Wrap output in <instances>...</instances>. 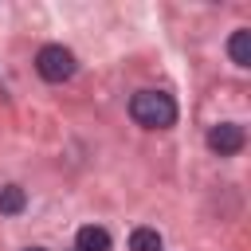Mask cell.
Wrapping results in <instances>:
<instances>
[{
  "label": "cell",
  "mask_w": 251,
  "mask_h": 251,
  "mask_svg": "<svg viewBox=\"0 0 251 251\" xmlns=\"http://www.w3.org/2000/svg\"><path fill=\"white\" fill-rule=\"evenodd\" d=\"M129 118L145 129H169L176 122V102L165 90H137L129 98Z\"/></svg>",
  "instance_id": "1"
},
{
  "label": "cell",
  "mask_w": 251,
  "mask_h": 251,
  "mask_svg": "<svg viewBox=\"0 0 251 251\" xmlns=\"http://www.w3.org/2000/svg\"><path fill=\"white\" fill-rule=\"evenodd\" d=\"M75 55L63 47V43H47V47H39L35 51V71H39V78H47V82H67L71 75H75Z\"/></svg>",
  "instance_id": "2"
},
{
  "label": "cell",
  "mask_w": 251,
  "mask_h": 251,
  "mask_svg": "<svg viewBox=\"0 0 251 251\" xmlns=\"http://www.w3.org/2000/svg\"><path fill=\"white\" fill-rule=\"evenodd\" d=\"M243 145H247V133H243V126H235V122H220V126L208 129V149H212L216 157H235Z\"/></svg>",
  "instance_id": "3"
},
{
  "label": "cell",
  "mask_w": 251,
  "mask_h": 251,
  "mask_svg": "<svg viewBox=\"0 0 251 251\" xmlns=\"http://www.w3.org/2000/svg\"><path fill=\"white\" fill-rule=\"evenodd\" d=\"M227 55H231L235 67H251V31H247V27L231 31V39H227Z\"/></svg>",
  "instance_id": "4"
},
{
  "label": "cell",
  "mask_w": 251,
  "mask_h": 251,
  "mask_svg": "<svg viewBox=\"0 0 251 251\" xmlns=\"http://www.w3.org/2000/svg\"><path fill=\"white\" fill-rule=\"evenodd\" d=\"M78 251H110V231L106 227H78Z\"/></svg>",
  "instance_id": "5"
},
{
  "label": "cell",
  "mask_w": 251,
  "mask_h": 251,
  "mask_svg": "<svg viewBox=\"0 0 251 251\" xmlns=\"http://www.w3.org/2000/svg\"><path fill=\"white\" fill-rule=\"evenodd\" d=\"M24 204H27V196H24L20 184H4V188H0V212H4V216L24 212Z\"/></svg>",
  "instance_id": "6"
},
{
  "label": "cell",
  "mask_w": 251,
  "mask_h": 251,
  "mask_svg": "<svg viewBox=\"0 0 251 251\" xmlns=\"http://www.w3.org/2000/svg\"><path fill=\"white\" fill-rule=\"evenodd\" d=\"M129 251H161L157 227H133L129 231Z\"/></svg>",
  "instance_id": "7"
},
{
  "label": "cell",
  "mask_w": 251,
  "mask_h": 251,
  "mask_svg": "<svg viewBox=\"0 0 251 251\" xmlns=\"http://www.w3.org/2000/svg\"><path fill=\"white\" fill-rule=\"evenodd\" d=\"M27 251H47V247H27Z\"/></svg>",
  "instance_id": "8"
},
{
  "label": "cell",
  "mask_w": 251,
  "mask_h": 251,
  "mask_svg": "<svg viewBox=\"0 0 251 251\" xmlns=\"http://www.w3.org/2000/svg\"><path fill=\"white\" fill-rule=\"evenodd\" d=\"M75 251H78V247H75Z\"/></svg>",
  "instance_id": "9"
}]
</instances>
